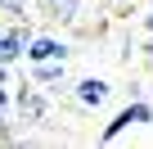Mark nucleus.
I'll return each instance as SVG.
<instances>
[{
  "label": "nucleus",
  "instance_id": "nucleus-1",
  "mask_svg": "<svg viewBox=\"0 0 153 149\" xmlns=\"http://www.w3.org/2000/svg\"><path fill=\"white\" fill-rule=\"evenodd\" d=\"M68 95H72V109L76 113H99L108 100H113V82L108 77H76L72 86H68Z\"/></svg>",
  "mask_w": 153,
  "mask_h": 149
},
{
  "label": "nucleus",
  "instance_id": "nucleus-2",
  "mask_svg": "<svg viewBox=\"0 0 153 149\" xmlns=\"http://www.w3.org/2000/svg\"><path fill=\"white\" fill-rule=\"evenodd\" d=\"M149 122H153V104H149L144 95H135V100H131V104H126V109L99 131V140H117L122 131H131V127H149Z\"/></svg>",
  "mask_w": 153,
  "mask_h": 149
},
{
  "label": "nucleus",
  "instance_id": "nucleus-3",
  "mask_svg": "<svg viewBox=\"0 0 153 149\" xmlns=\"http://www.w3.org/2000/svg\"><path fill=\"white\" fill-rule=\"evenodd\" d=\"M32 27H27V18H14L9 27H5V36H0V63H9V68H18L23 59H27V45H32Z\"/></svg>",
  "mask_w": 153,
  "mask_h": 149
},
{
  "label": "nucleus",
  "instance_id": "nucleus-4",
  "mask_svg": "<svg viewBox=\"0 0 153 149\" xmlns=\"http://www.w3.org/2000/svg\"><path fill=\"white\" fill-rule=\"evenodd\" d=\"M27 77L36 82V86H45V91H68L72 82H68V59H45V63H27Z\"/></svg>",
  "mask_w": 153,
  "mask_h": 149
},
{
  "label": "nucleus",
  "instance_id": "nucleus-5",
  "mask_svg": "<svg viewBox=\"0 0 153 149\" xmlns=\"http://www.w3.org/2000/svg\"><path fill=\"white\" fill-rule=\"evenodd\" d=\"M68 54H72V45H68L63 36H54V32H36L32 45H27V59H23V63H45V59H68Z\"/></svg>",
  "mask_w": 153,
  "mask_h": 149
},
{
  "label": "nucleus",
  "instance_id": "nucleus-6",
  "mask_svg": "<svg viewBox=\"0 0 153 149\" xmlns=\"http://www.w3.org/2000/svg\"><path fill=\"white\" fill-rule=\"evenodd\" d=\"M45 18L59 23V27H76V18H81V0H54V5L45 9Z\"/></svg>",
  "mask_w": 153,
  "mask_h": 149
},
{
  "label": "nucleus",
  "instance_id": "nucleus-7",
  "mask_svg": "<svg viewBox=\"0 0 153 149\" xmlns=\"http://www.w3.org/2000/svg\"><path fill=\"white\" fill-rule=\"evenodd\" d=\"M32 5H36V0H0V14H9V18H27Z\"/></svg>",
  "mask_w": 153,
  "mask_h": 149
},
{
  "label": "nucleus",
  "instance_id": "nucleus-8",
  "mask_svg": "<svg viewBox=\"0 0 153 149\" xmlns=\"http://www.w3.org/2000/svg\"><path fill=\"white\" fill-rule=\"evenodd\" d=\"M5 140H18V131H14V122L5 113H0V145H5Z\"/></svg>",
  "mask_w": 153,
  "mask_h": 149
},
{
  "label": "nucleus",
  "instance_id": "nucleus-9",
  "mask_svg": "<svg viewBox=\"0 0 153 149\" xmlns=\"http://www.w3.org/2000/svg\"><path fill=\"white\" fill-rule=\"evenodd\" d=\"M5 109H14V91H9L5 82H0V113H5Z\"/></svg>",
  "mask_w": 153,
  "mask_h": 149
},
{
  "label": "nucleus",
  "instance_id": "nucleus-10",
  "mask_svg": "<svg viewBox=\"0 0 153 149\" xmlns=\"http://www.w3.org/2000/svg\"><path fill=\"white\" fill-rule=\"evenodd\" d=\"M144 59L153 63V32H149V41H144Z\"/></svg>",
  "mask_w": 153,
  "mask_h": 149
},
{
  "label": "nucleus",
  "instance_id": "nucleus-11",
  "mask_svg": "<svg viewBox=\"0 0 153 149\" xmlns=\"http://www.w3.org/2000/svg\"><path fill=\"white\" fill-rule=\"evenodd\" d=\"M144 32H153V5H149V14H144Z\"/></svg>",
  "mask_w": 153,
  "mask_h": 149
},
{
  "label": "nucleus",
  "instance_id": "nucleus-12",
  "mask_svg": "<svg viewBox=\"0 0 153 149\" xmlns=\"http://www.w3.org/2000/svg\"><path fill=\"white\" fill-rule=\"evenodd\" d=\"M50 5H54V0H36V9H41V14H45V9H50Z\"/></svg>",
  "mask_w": 153,
  "mask_h": 149
},
{
  "label": "nucleus",
  "instance_id": "nucleus-13",
  "mask_svg": "<svg viewBox=\"0 0 153 149\" xmlns=\"http://www.w3.org/2000/svg\"><path fill=\"white\" fill-rule=\"evenodd\" d=\"M5 27H9V23H0V36H5Z\"/></svg>",
  "mask_w": 153,
  "mask_h": 149
},
{
  "label": "nucleus",
  "instance_id": "nucleus-14",
  "mask_svg": "<svg viewBox=\"0 0 153 149\" xmlns=\"http://www.w3.org/2000/svg\"><path fill=\"white\" fill-rule=\"evenodd\" d=\"M117 5H126V0H117Z\"/></svg>",
  "mask_w": 153,
  "mask_h": 149
}]
</instances>
